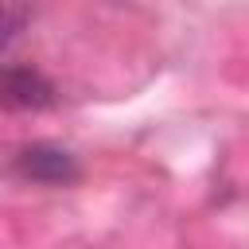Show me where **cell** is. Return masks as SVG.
<instances>
[{
  "mask_svg": "<svg viewBox=\"0 0 249 249\" xmlns=\"http://www.w3.org/2000/svg\"><path fill=\"white\" fill-rule=\"evenodd\" d=\"M16 171L23 179H35V183H70L78 175V163L66 148H54V144H31L16 156Z\"/></svg>",
  "mask_w": 249,
  "mask_h": 249,
  "instance_id": "cell-1",
  "label": "cell"
},
{
  "mask_svg": "<svg viewBox=\"0 0 249 249\" xmlns=\"http://www.w3.org/2000/svg\"><path fill=\"white\" fill-rule=\"evenodd\" d=\"M0 101L12 109H43L54 101V89L31 66H0Z\"/></svg>",
  "mask_w": 249,
  "mask_h": 249,
  "instance_id": "cell-2",
  "label": "cell"
},
{
  "mask_svg": "<svg viewBox=\"0 0 249 249\" xmlns=\"http://www.w3.org/2000/svg\"><path fill=\"white\" fill-rule=\"evenodd\" d=\"M23 19H27V12L19 8V4H12V0H0V54L16 43V35L23 31Z\"/></svg>",
  "mask_w": 249,
  "mask_h": 249,
  "instance_id": "cell-3",
  "label": "cell"
}]
</instances>
